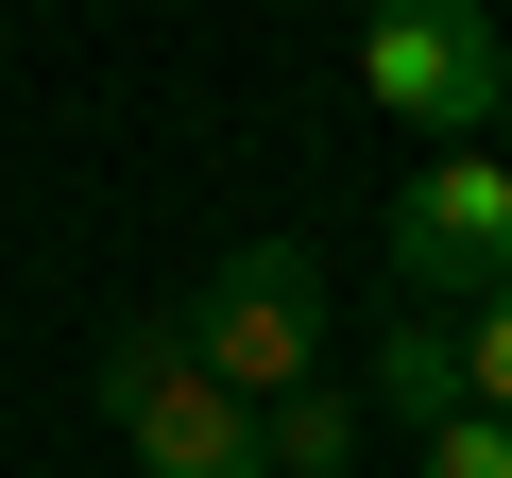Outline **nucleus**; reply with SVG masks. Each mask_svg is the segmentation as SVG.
<instances>
[{
  "label": "nucleus",
  "mask_w": 512,
  "mask_h": 478,
  "mask_svg": "<svg viewBox=\"0 0 512 478\" xmlns=\"http://www.w3.org/2000/svg\"><path fill=\"white\" fill-rule=\"evenodd\" d=\"M410 478H512V427H495V410H461V427H427V461H410Z\"/></svg>",
  "instance_id": "nucleus-8"
},
{
  "label": "nucleus",
  "mask_w": 512,
  "mask_h": 478,
  "mask_svg": "<svg viewBox=\"0 0 512 478\" xmlns=\"http://www.w3.org/2000/svg\"><path fill=\"white\" fill-rule=\"evenodd\" d=\"M359 86H376V120H410V137H444V154H495L512 52L461 18V0H393V18L359 35Z\"/></svg>",
  "instance_id": "nucleus-4"
},
{
  "label": "nucleus",
  "mask_w": 512,
  "mask_h": 478,
  "mask_svg": "<svg viewBox=\"0 0 512 478\" xmlns=\"http://www.w3.org/2000/svg\"><path fill=\"white\" fill-rule=\"evenodd\" d=\"M393 291L444 308V325L512 291V154H427L393 188Z\"/></svg>",
  "instance_id": "nucleus-3"
},
{
  "label": "nucleus",
  "mask_w": 512,
  "mask_h": 478,
  "mask_svg": "<svg viewBox=\"0 0 512 478\" xmlns=\"http://www.w3.org/2000/svg\"><path fill=\"white\" fill-rule=\"evenodd\" d=\"M461 393L512 427V291H495V308H461Z\"/></svg>",
  "instance_id": "nucleus-7"
},
{
  "label": "nucleus",
  "mask_w": 512,
  "mask_h": 478,
  "mask_svg": "<svg viewBox=\"0 0 512 478\" xmlns=\"http://www.w3.org/2000/svg\"><path fill=\"white\" fill-rule=\"evenodd\" d=\"M274 427V478H342L359 461V376H325V393H291V410H256Z\"/></svg>",
  "instance_id": "nucleus-6"
},
{
  "label": "nucleus",
  "mask_w": 512,
  "mask_h": 478,
  "mask_svg": "<svg viewBox=\"0 0 512 478\" xmlns=\"http://www.w3.org/2000/svg\"><path fill=\"white\" fill-rule=\"evenodd\" d=\"M188 359L222 376V393H256V410H291V393H325L342 376V325H325V257H291V239H256V257H222L188 308Z\"/></svg>",
  "instance_id": "nucleus-1"
},
{
  "label": "nucleus",
  "mask_w": 512,
  "mask_h": 478,
  "mask_svg": "<svg viewBox=\"0 0 512 478\" xmlns=\"http://www.w3.org/2000/svg\"><path fill=\"white\" fill-rule=\"evenodd\" d=\"M376 393H393V410H427V427H461V410H478V393H461V325H444V308H393Z\"/></svg>",
  "instance_id": "nucleus-5"
},
{
  "label": "nucleus",
  "mask_w": 512,
  "mask_h": 478,
  "mask_svg": "<svg viewBox=\"0 0 512 478\" xmlns=\"http://www.w3.org/2000/svg\"><path fill=\"white\" fill-rule=\"evenodd\" d=\"M103 410H120L137 478H274L256 393H222V376L188 359V325H120V342H103Z\"/></svg>",
  "instance_id": "nucleus-2"
},
{
  "label": "nucleus",
  "mask_w": 512,
  "mask_h": 478,
  "mask_svg": "<svg viewBox=\"0 0 512 478\" xmlns=\"http://www.w3.org/2000/svg\"><path fill=\"white\" fill-rule=\"evenodd\" d=\"M495 154H512V103H495Z\"/></svg>",
  "instance_id": "nucleus-9"
}]
</instances>
